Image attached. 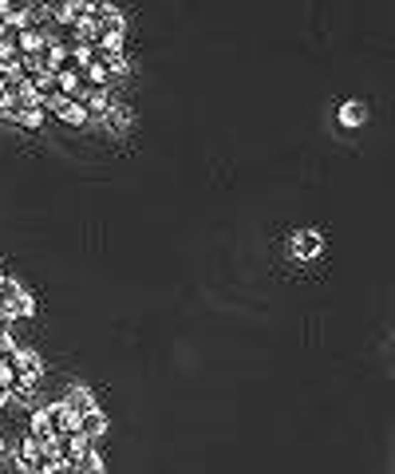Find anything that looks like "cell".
<instances>
[{
	"label": "cell",
	"instance_id": "obj_1",
	"mask_svg": "<svg viewBox=\"0 0 395 474\" xmlns=\"http://www.w3.org/2000/svg\"><path fill=\"white\" fill-rule=\"evenodd\" d=\"M0 308H4L9 316H32L36 313V301H32V293H28L24 285L9 281V285L0 288Z\"/></svg>",
	"mask_w": 395,
	"mask_h": 474
},
{
	"label": "cell",
	"instance_id": "obj_2",
	"mask_svg": "<svg viewBox=\"0 0 395 474\" xmlns=\"http://www.w3.org/2000/svg\"><path fill=\"white\" fill-rule=\"evenodd\" d=\"M289 249H292V257L312 261V257H320V249H324V237H320L317 229H301V233H292Z\"/></svg>",
	"mask_w": 395,
	"mask_h": 474
},
{
	"label": "cell",
	"instance_id": "obj_3",
	"mask_svg": "<svg viewBox=\"0 0 395 474\" xmlns=\"http://www.w3.org/2000/svg\"><path fill=\"white\" fill-rule=\"evenodd\" d=\"M48 411V419H52V431L56 435H71V431H79V415H71V407L63 403H52V407H43Z\"/></svg>",
	"mask_w": 395,
	"mask_h": 474
},
{
	"label": "cell",
	"instance_id": "obj_4",
	"mask_svg": "<svg viewBox=\"0 0 395 474\" xmlns=\"http://www.w3.org/2000/svg\"><path fill=\"white\" fill-rule=\"evenodd\" d=\"M63 403H68L71 415H79V419H83L87 411H95V395H91V388H87V383H71L68 395H63Z\"/></svg>",
	"mask_w": 395,
	"mask_h": 474
},
{
	"label": "cell",
	"instance_id": "obj_5",
	"mask_svg": "<svg viewBox=\"0 0 395 474\" xmlns=\"http://www.w3.org/2000/svg\"><path fill=\"white\" fill-rule=\"evenodd\" d=\"M12 368H16V375H32V380H40V375H43V360L32 352V348H16Z\"/></svg>",
	"mask_w": 395,
	"mask_h": 474
},
{
	"label": "cell",
	"instance_id": "obj_6",
	"mask_svg": "<svg viewBox=\"0 0 395 474\" xmlns=\"http://www.w3.org/2000/svg\"><path fill=\"white\" fill-rule=\"evenodd\" d=\"M95 20L103 24V32H123V9L115 4H95Z\"/></svg>",
	"mask_w": 395,
	"mask_h": 474
},
{
	"label": "cell",
	"instance_id": "obj_7",
	"mask_svg": "<svg viewBox=\"0 0 395 474\" xmlns=\"http://www.w3.org/2000/svg\"><path fill=\"white\" fill-rule=\"evenodd\" d=\"M79 431L87 435V439H99V435H107V415L95 407V411H87L83 419H79Z\"/></svg>",
	"mask_w": 395,
	"mask_h": 474
},
{
	"label": "cell",
	"instance_id": "obj_8",
	"mask_svg": "<svg viewBox=\"0 0 395 474\" xmlns=\"http://www.w3.org/2000/svg\"><path fill=\"white\" fill-rule=\"evenodd\" d=\"M16 107H20V91L12 84H0V115L16 118Z\"/></svg>",
	"mask_w": 395,
	"mask_h": 474
},
{
	"label": "cell",
	"instance_id": "obj_9",
	"mask_svg": "<svg viewBox=\"0 0 395 474\" xmlns=\"http://www.w3.org/2000/svg\"><path fill=\"white\" fill-rule=\"evenodd\" d=\"M364 118H368L364 103H344V107H340V123H344V127H360Z\"/></svg>",
	"mask_w": 395,
	"mask_h": 474
},
{
	"label": "cell",
	"instance_id": "obj_10",
	"mask_svg": "<svg viewBox=\"0 0 395 474\" xmlns=\"http://www.w3.org/2000/svg\"><path fill=\"white\" fill-rule=\"evenodd\" d=\"M76 470L79 474H107V466H103V458L95 455V450H83V455H79V463H76Z\"/></svg>",
	"mask_w": 395,
	"mask_h": 474
},
{
	"label": "cell",
	"instance_id": "obj_11",
	"mask_svg": "<svg viewBox=\"0 0 395 474\" xmlns=\"http://www.w3.org/2000/svg\"><path fill=\"white\" fill-rule=\"evenodd\" d=\"M103 123H107V127H115V131H123L130 123V111L123 107V103H111V107H107V115H103Z\"/></svg>",
	"mask_w": 395,
	"mask_h": 474
},
{
	"label": "cell",
	"instance_id": "obj_12",
	"mask_svg": "<svg viewBox=\"0 0 395 474\" xmlns=\"http://www.w3.org/2000/svg\"><path fill=\"white\" fill-rule=\"evenodd\" d=\"M32 435H36V439H56V431H52V419H48V411H32Z\"/></svg>",
	"mask_w": 395,
	"mask_h": 474
},
{
	"label": "cell",
	"instance_id": "obj_13",
	"mask_svg": "<svg viewBox=\"0 0 395 474\" xmlns=\"http://www.w3.org/2000/svg\"><path fill=\"white\" fill-rule=\"evenodd\" d=\"M60 118H63V123H71V127H83V123H87L91 115H87V107H83V103H76V99H71V107L63 111Z\"/></svg>",
	"mask_w": 395,
	"mask_h": 474
},
{
	"label": "cell",
	"instance_id": "obj_14",
	"mask_svg": "<svg viewBox=\"0 0 395 474\" xmlns=\"http://www.w3.org/2000/svg\"><path fill=\"white\" fill-rule=\"evenodd\" d=\"M43 115H48V111H43V107H32V111H16V123H20V127H43Z\"/></svg>",
	"mask_w": 395,
	"mask_h": 474
},
{
	"label": "cell",
	"instance_id": "obj_15",
	"mask_svg": "<svg viewBox=\"0 0 395 474\" xmlns=\"http://www.w3.org/2000/svg\"><path fill=\"white\" fill-rule=\"evenodd\" d=\"M71 107V95H48V99H43V111H52V115H63V111Z\"/></svg>",
	"mask_w": 395,
	"mask_h": 474
},
{
	"label": "cell",
	"instance_id": "obj_16",
	"mask_svg": "<svg viewBox=\"0 0 395 474\" xmlns=\"http://www.w3.org/2000/svg\"><path fill=\"white\" fill-rule=\"evenodd\" d=\"M36 391V380L32 375H16V383H12V399H28Z\"/></svg>",
	"mask_w": 395,
	"mask_h": 474
},
{
	"label": "cell",
	"instance_id": "obj_17",
	"mask_svg": "<svg viewBox=\"0 0 395 474\" xmlns=\"http://www.w3.org/2000/svg\"><path fill=\"white\" fill-rule=\"evenodd\" d=\"M127 71H130L127 56H111V59H107V76H127Z\"/></svg>",
	"mask_w": 395,
	"mask_h": 474
},
{
	"label": "cell",
	"instance_id": "obj_18",
	"mask_svg": "<svg viewBox=\"0 0 395 474\" xmlns=\"http://www.w3.org/2000/svg\"><path fill=\"white\" fill-rule=\"evenodd\" d=\"M107 51H111V56H123V32H107Z\"/></svg>",
	"mask_w": 395,
	"mask_h": 474
},
{
	"label": "cell",
	"instance_id": "obj_19",
	"mask_svg": "<svg viewBox=\"0 0 395 474\" xmlns=\"http://www.w3.org/2000/svg\"><path fill=\"white\" fill-rule=\"evenodd\" d=\"M43 474H79V470H76V463H56V466H48Z\"/></svg>",
	"mask_w": 395,
	"mask_h": 474
},
{
	"label": "cell",
	"instance_id": "obj_20",
	"mask_svg": "<svg viewBox=\"0 0 395 474\" xmlns=\"http://www.w3.org/2000/svg\"><path fill=\"white\" fill-rule=\"evenodd\" d=\"M4 450H9V443H4V435H0V455H4Z\"/></svg>",
	"mask_w": 395,
	"mask_h": 474
}]
</instances>
